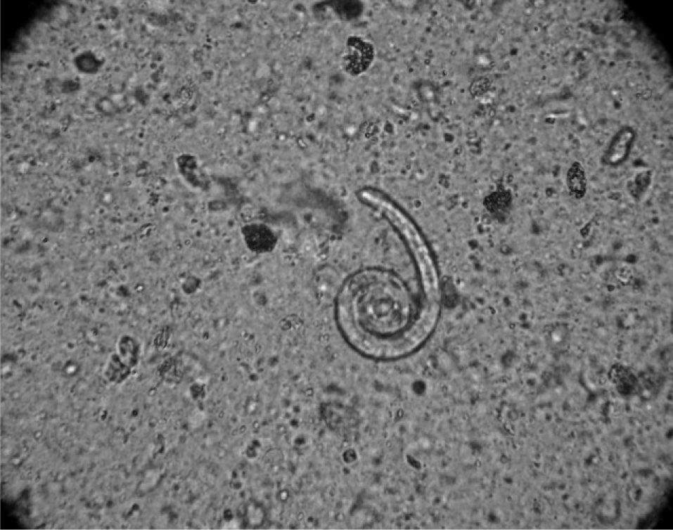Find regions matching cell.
<instances>
[{"label": "cell", "mask_w": 673, "mask_h": 530, "mask_svg": "<svg viewBox=\"0 0 673 530\" xmlns=\"http://www.w3.org/2000/svg\"><path fill=\"white\" fill-rule=\"evenodd\" d=\"M440 301L439 292L411 287L391 271L364 269L350 276L338 291L337 325L361 355L396 359L412 353L428 337Z\"/></svg>", "instance_id": "cell-1"}, {"label": "cell", "mask_w": 673, "mask_h": 530, "mask_svg": "<svg viewBox=\"0 0 673 530\" xmlns=\"http://www.w3.org/2000/svg\"><path fill=\"white\" fill-rule=\"evenodd\" d=\"M376 49L368 39L357 35L347 37L340 57L342 70L351 77L365 73L373 63Z\"/></svg>", "instance_id": "cell-2"}, {"label": "cell", "mask_w": 673, "mask_h": 530, "mask_svg": "<svg viewBox=\"0 0 673 530\" xmlns=\"http://www.w3.org/2000/svg\"><path fill=\"white\" fill-rule=\"evenodd\" d=\"M635 139L631 128L620 129L612 138L601 157V162L608 167L622 165L630 155Z\"/></svg>", "instance_id": "cell-3"}, {"label": "cell", "mask_w": 673, "mask_h": 530, "mask_svg": "<svg viewBox=\"0 0 673 530\" xmlns=\"http://www.w3.org/2000/svg\"><path fill=\"white\" fill-rule=\"evenodd\" d=\"M565 183L569 195L576 200L584 199L589 189L587 170L578 161L572 162L565 172Z\"/></svg>", "instance_id": "cell-4"}, {"label": "cell", "mask_w": 673, "mask_h": 530, "mask_svg": "<svg viewBox=\"0 0 673 530\" xmlns=\"http://www.w3.org/2000/svg\"><path fill=\"white\" fill-rule=\"evenodd\" d=\"M653 172L651 169H640L627 181L626 189L629 196L636 202L642 201L651 188Z\"/></svg>", "instance_id": "cell-5"}, {"label": "cell", "mask_w": 673, "mask_h": 530, "mask_svg": "<svg viewBox=\"0 0 673 530\" xmlns=\"http://www.w3.org/2000/svg\"><path fill=\"white\" fill-rule=\"evenodd\" d=\"M117 356L130 368H134L138 364L140 357L139 342L130 337H124L118 344Z\"/></svg>", "instance_id": "cell-6"}]
</instances>
